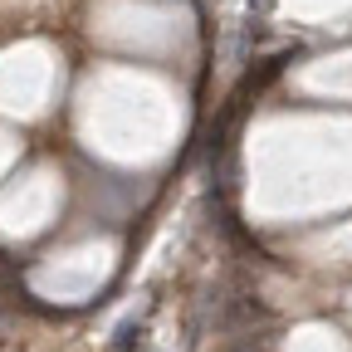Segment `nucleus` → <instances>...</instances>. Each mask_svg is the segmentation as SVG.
Listing matches in <instances>:
<instances>
[{
  "instance_id": "f257e3e1",
  "label": "nucleus",
  "mask_w": 352,
  "mask_h": 352,
  "mask_svg": "<svg viewBox=\"0 0 352 352\" xmlns=\"http://www.w3.org/2000/svg\"><path fill=\"white\" fill-rule=\"evenodd\" d=\"M138 333H142L138 323H127V328L118 333V342H113V352H132V342H138Z\"/></svg>"
}]
</instances>
